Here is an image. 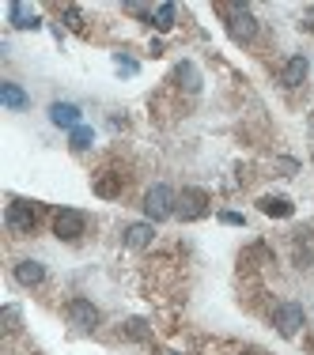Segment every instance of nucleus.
<instances>
[{
  "label": "nucleus",
  "instance_id": "obj_18",
  "mask_svg": "<svg viewBox=\"0 0 314 355\" xmlns=\"http://www.w3.org/2000/svg\"><path fill=\"white\" fill-rule=\"evenodd\" d=\"M125 336L129 340H152V329H148L144 317H133V321H125Z\"/></svg>",
  "mask_w": 314,
  "mask_h": 355
},
{
  "label": "nucleus",
  "instance_id": "obj_10",
  "mask_svg": "<svg viewBox=\"0 0 314 355\" xmlns=\"http://www.w3.org/2000/svg\"><path fill=\"white\" fill-rule=\"evenodd\" d=\"M12 276H16V284H23V287H38L42 279H46V264L42 261H19L16 268H12Z\"/></svg>",
  "mask_w": 314,
  "mask_h": 355
},
{
  "label": "nucleus",
  "instance_id": "obj_19",
  "mask_svg": "<svg viewBox=\"0 0 314 355\" xmlns=\"http://www.w3.org/2000/svg\"><path fill=\"white\" fill-rule=\"evenodd\" d=\"M95 193H99V196H117V193H122V178H117V174L99 178V181H95Z\"/></svg>",
  "mask_w": 314,
  "mask_h": 355
},
{
  "label": "nucleus",
  "instance_id": "obj_14",
  "mask_svg": "<svg viewBox=\"0 0 314 355\" xmlns=\"http://www.w3.org/2000/svg\"><path fill=\"white\" fill-rule=\"evenodd\" d=\"M0 102L8 106V110H27L31 98H27V91L19 83H0Z\"/></svg>",
  "mask_w": 314,
  "mask_h": 355
},
{
  "label": "nucleus",
  "instance_id": "obj_17",
  "mask_svg": "<svg viewBox=\"0 0 314 355\" xmlns=\"http://www.w3.org/2000/svg\"><path fill=\"white\" fill-rule=\"evenodd\" d=\"M69 144H72V151H87V148L95 144V128H91V125L72 128V133H69Z\"/></svg>",
  "mask_w": 314,
  "mask_h": 355
},
{
  "label": "nucleus",
  "instance_id": "obj_21",
  "mask_svg": "<svg viewBox=\"0 0 314 355\" xmlns=\"http://www.w3.org/2000/svg\"><path fill=\"white\" fill-rule=\"evenodd\" d=\"M0 321H4V329H19V306H4L0 310Z\"/></svg>",
  "mask_w": 314,
  "mask_h": 355
},
{
  "label": "nucleus",
  "instance_id": "obj_8",
  "mask_svg": "<svg viewBox=\"0 0 314 355\" xmlns=\"http://www.w3.org/2000/svg\"><path fill=\"white\" fill-rule=\"evenodd\" d=\"M49 121H54L57 128H69V133L84 125V121H80V106L76 102H54V106H49Z\"/></svg>",
  "mask_w": 314,
  "mask_h": 355
},
{
  "label": "nucleus",
  "instance_id": "obj_3",
  "mask_svg": "<svg viewBox=\"0 0 314 355\" xmlns=\"http://www.w3.org/2000/svg\"><path fill=\"white\" fill-rule=\"evenodd\" d=\"M227 34L235 42H254L258 38V19L246 4H227Z\"/></svg>",
  "mask_w": 314,
  "mask_h": 355
},
{
  "label": "nucleus",
  "instance_id": "obj_22",
  "mask_svg": "<svg viewBox=\"0 0 314 355\" xmlns=\"http://www.w3.org/2000/svg\"><path fill=\"white\" fill-rule=\"evenodd\" d=\"M65 23H69L72 30H84V15H80V8H65Z\"/></svg>",
  "mask_w": 314,
  "mask_h": 355
},
{
  "label": "nucleus",
  "instance_id": "obj_5",
  "mask_svg": "<svg viewBox=\"0 0 314 355\" xmlns=\"http://www.w3.org/2000/svg\"><path fill=\"white\" fill-rule=\"evenodd\" d=\"M175 216L186 219V223H193V219H205V216H208V193H205V189H182Z\"/></svg>",
  "mask_w": 314,
  "mask_h": 355
},
{
  "label": "nucleus",
  "instance_id": "obj_23",
  "mask_svg": "<svg viewBox=\"0 0 314 355\" xmlns=\"http://www.w3.org/2000/svg\"><path fill=\"white\" fill-rule=\"evenodd\" d=\"M220 223H227V227H243L246 219L238 216V211H220Z\"/></svg>",
  "mask_w": 314,
  "mask_h": 355
},
{
  "label": "nucleus",
  "instance_id": "obj_7",
  "mask_svg": "<svg viewBox=\"0 0 314 355\" xmlns=\"http://www.w3.org/2000/svg\"><path fill=\"white\" fill-rule=\"evenodd\" d=\"M65 317H69V325L91 332L95 325H99V306H95V302H87V299H72L69 306H65Z\"/></svg>",
  "mask_w": 314,
  "mask_h": 355
},
{
  "label": "nucleus",
  "instance_id": "obj_24",
  "mask_svg": "<svg viewBox=\"0 0 314 355\" xmlns=\"http://www.w3.org/2000/svg\"><path fill=\"white\" fill-rule=\"evenodd\" d=\"M276 166H280V170L288 174V178H291V174L299 170V163H295V159H280V163H276Z\"/></svg>",
  "mask_w": 314,
  "mask_h": 355
},
{
  "label": "nucleus",
  "instance_id": "obj_16",
  "mask_svg": "<svg viewBox=\"0 0 314 355\" xmlns=\"http://www.w3.org/2000/svg\"><path fill=\"white\" fill-rule=\"evenodd\" d=\"M175 80L182 83L186 91H201V72H197V65H190V60H182V65L175 68Z\"/></svg>",
  "mask_w": 314,
  "mask_h": 355
},
{
  "label": "nucleus",
  "instance_id": "obj_9",
  "mask_svg": "<svg viewBox=\"0 0 314 355\" xmlns=\"http://www.w3.org/2000/svg\"><path fill=\"white\" fill-rule=\"evenodd\" d=\"M306 72H311V60H306L303 53H295V57H288V65L280 68V83L284 87H299V83L306 80Z\"/></svg>",
  "mask_w": 314,
  "mask_h": 355
},
{
  "label": "nucleus",
  "instance_id": "obj_25",
  "mask_svg": "<svg viewBox=\"0 0 314 355\" xmlns=\"http://www.w3.org/2000/svg\"><path fill=\"white\" fill-rule=\"evenodd\" d=\"M159 355H175V352H159Z\"/></svg>",
  "mask_w": 314,
  "mask_h": 355
},
{
  "label": "nucleus",
  "instance_id": "obj_6",
  "mask_svg": "<svg viewBox=\"0 0 314 355\" xmlns=\"http://www.w3.org/2000/svg\"><path fill=\"white\" fill-rule=\"evenodd\" d=\"M4 223H8L12 234H31L34 223H38V211H34V204H27V201H12L8 211H4Z\"/></svg>",
  "mask_w": 314,
  "mask_h": 355
},
{
  "label": "nucleus",
  "instance_id": "obj_20",
  "mask_svg": "<svg viewBox=\"0 0 314 355\" xmlns=\"http://www.w3.org/2000/svg\"><path fill=\"white\" fill-rule=\"evenodd\" d=\"M114 65H117V72H122V76H137L140 72V65L133 57H125V53H114Z\"/></svg>",
  "mask_w": 314,
  "mask_h": 355
},
{
  "label": "nucleus",
  "instance_id": "obj_12",
  "mask_svg": "<svg viewBox=\"0 0 314 355\" xmlns=\"http://www.w3.org/2000/svg\"><path fill=\"white\" fill-rule=\"evenodd\" d=\"M8 23H12L16 30H38V27H42L38 12H31V8H27V4H19V0L8 8Z\"/></svg>",
  "mask_w": 314,
  "mask_h": 355
},
{
  "label": "nucleus",
  "instance_id": "obj_13",
  "mask_svg": "<svg viewBox=\"0 0 314 355\" xmlns=\"http://www.w3.org/2000/svg\"><path fill=\"white\" fill-rule=\"evenodd\" d=\"M258 208L265 211V216H273V219H288L291 211H295V204H291L288 196H261Z\"/></svg>",
  "mask_w": 314,
  "mask_h": 355
},
{
  "label": "nucleus",
  "instance_id": "obj_1",
  "mask_svg": "<svg viewBox=\"0 0 314 355\" xmlns=\"http://www.w3.org/2000/svg\"><path fill=\"white\" fill-rule=\"evenodd\" d=\"M175 208H178V196H175V189H170V185H152L144 193L148 223H163V219H170V216H175Z\"/></svg>",
  "mask_w": 314,
  "mask_h": 355
},
{
  "label": "nucleus",
  "instance_id": "obj_4",
  "mask_svg": "<svg viewBox=\"0 0 314 355\" xmlns=\"http://www.w3.org/2000/svg\"><path fill=\"white\" fill-rule=\"evenodd\" d=\"M87 231V216L80 208H61V211H54V234L61 242H76L80 234Z\"/></svg>",
  "mask_w": 314,
  "mask_h": 355
},
{
  "label": "nucleus",
  "instance_id": "obj_15",
  "mask_svg": "<svg viewBox=\"0 0 314 355\" xmlns=\"http://www.w3.org/2000/svg\"><path fill=\"white\" fill-rule=\"evenodd\" d=\"M175 15H178V8L170 4V0H167V4H159V8H152V27L159 30V34H167V30L175 27Z\"/></svg>",
  "mask_w": 314,
  "mask_h": 355
},
{
  "label": "nucleus",
  "instance_id": "obj_11",
  "mask_svg": "<svg viewBox=\"0 0 314 355\" xmlns=\"http://www.w3.org/2000/svg\"><path fill=\"white\" fill-rule=\"evenodd\" d=\"M152 238H155V227L148 223V219H144V223H129V227H125V246H129V249H148V246H152Z\"/></svg>",
  "mask_w": 314,
  "mask_h": 355
},
{
  "label": "nucleus",
  "instance_id": "obj_2",
  "mask_svg": "<svg viewBox=\"0 0 314 355\" xmlns=\"http://www.w3.org/2000/svg\"><path fill=\"white\" fill-rule=\"evenodd\" d=\"M306 325V310L299 306V302H280V306L273 310V329L280 332L284 340L299 336V329Z\"/></svg>",
  "mask_w": 314,
  "mask_h": 355
}]
</instances>
